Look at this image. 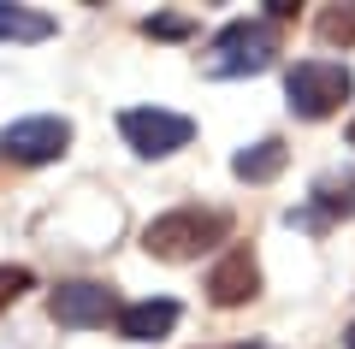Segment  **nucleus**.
Here are the masks:
<instances>
[{
    "mask_svg": "<svg viewBox=\"0 0 355 349\" xmlns=\"http://www.w3.org/2000/svg\"><path fill=\"white\" fill-rule=\"evenodd\" d=\"M148 36H160V42H178V36H190V18H148Z\"/></svg>",
    "mask_w": 355,
    "mask_h": 349,
    "instance_id": "nucleus-14",
    "label": "nucleus"
},
{
    "mask_svg": "<svg viewBox=\"0 0 355 349\" xmlns=\"http://www.w3.org/2000/svg\"><path fill=\"white\" fill-rule=\"evenodd\" d=\"M349 148H355V125H349Z\"/></svg>",
    "mask_w": 355,
    "mask_h": 349,
    "instance_id": "nucleus-16",
    "label": "nucleus"
},
{
    "mask_svg": "<svg viewBox=\"0 0 355 349\" xmlns=\"http://www.w3.org/2000/svg\"><path fill=\"white\" fill-rule=\"evenodd\" d=\"M261 290V266H254V255L243 249H225V261L207 273V296H214V308H243V302Z\"/></svg>",
    "mask_w": 355,
    "mask_h": 349,
    "instance_id": "nucleus-7",
    "label": "nucleus"
},
{
    "mask_svg": "<svg viewBox=\"0 0 355 349\" xmlns=\"http://www.w3.org/2000/svg\"><path fill=\"white\" fill-rule=\"evenodd\" d=\"M30 284H36V273H30V266H0V308H12Z\"/></svg>",
    "mask_w": 355,
    "mask_h": 349,
    "instance_id": "nucleus-13",
    "label": "nucleus"
},
{
    "mask_svg": "<svg viewBox=\"0 0 355 349\" xmlns=\"http://www.w3.org/2000/svg\"><path fill=\"white\" fill-rule=\"evenodd\" d=\"M320 225V219H355V172H326L314 184V201L302 213H291V225Z\"/></svg>",
    "mask_w": 355,
    "mask_h": 349,
    "instance_id": "nucleus-8",
    "label": "nucleus"
},
{
    "mask_svg": "<svg viewBox=\"0 0 355 349\" xmlns=\"http://www.w3.org/2000/svg\"><path fill=\"white\" fill-rule=\"evenodd\" d=\"M65 148H71V119H53V112L18 119V125H6V137H0V154L18 160V166H48V160H60Z\"/></svg>",
    "mask_w": 355,
    "mask_h": 349,
    "instance_id": "nucleus-5",
    "label": "nucleus"
},
{
    "mask_svg": "<svg viewBox=\"0 0 355 349\" xmlns=\"http://www.w3.org/2000/svg\"><path fill=\"white\" fill-rule=\"evenodd\" d=\"M48 36H53V18H48V12L0 6V42H48Z\"/></svg>",
    "mask_w": 355,
    "mask_h": 349,
    "instance_id": "nucleus-11",
    "label": "nucleus"
},
{
    "mask_svg": "<svg viewBox=\"0 0 355 349\" xmlns=\"http://www.w3.org/2000/svg\"><path fill=\"white\" fill-rule=\"evenodd\" d=\"M320 36L326 42H355V6H331V12H320Z\"/></svg>",
    "mask_w": 355,
    "mask_h": 349,
    "instance_id": "nucleus-12",
    "label": "nucleus"
},
{
    "mask_svg": "<svg viewBox=\"0 0 355 349\" xmlns=\"http://www.w3.org/2000/svg\"><path fill=\"white\" fill-rule=\"evenodd\" d=\"M119 137L142 154V160H166V154L190 148L196 137V119L184 112H166V107H125L119 112Z\"/></svg>",
    "mask_w": 355,
    "mask_h": 349,
    "instance_id": "nucleus-4",
    "label": "nucleus"
},
{
    "mask_svg": "<svg viewBox=\"0 0 355 349\" xmlns=\"http://www.w3.org/2000/svg\"><path fill=\"white\" fill-rule=\"evenodd\" d=\"M272 53H279L272 24L237 18V24H225L214 42H207V77H254V71L272 65Z\"/></svg>",
    "mask_w": 355,
    "mask_h": 349,
    "instance_id": "nucleus-3",
    "label": "nucleus"
},
{
    "mask_svg": "<svg viewBox=\"0 0 355 349\" xmlns=\"http://www.w3.org/2000/svg\"><path fill=\"white\" fill-rule=\"evenodd\" d=\"M178 302L166 296H148V302H130V308H119V337H130V343H154V337H166L178 325Z\"/></svg>",
    "mask_w": 355,
    "mask_h": 349,
    "instance_id": "nucleus-9",
    "label": "nucleus"
},
{
    "mask_svg": "<svg viewBox=\"0 0 355 349\" xmlns=\"http://www.w3.org/2000/svg\"><path fill=\"white\" fill-rule=\"evenodd\" d=\"M237 349H249V343H237Z\"/></svg>",
    "mask_w": 355,
    "mask_h": 349,
    "instance_id": "nucleus-17",
    "label": "nucleus"
},
{
    "mask_svg": "<svg viewBox=\"0 0 355 349\" xmlns=\"http://www.w3.org/2000/svg\"><path fill=\"white\" fill-rule=\"evenodd\" d=\"M48 314L60 325H71V332H89V325L119 320V296L107 284H95V278H71V284H60L48 296Z\"/></svg>",
    "mask_w": 355,
    "mask_h": 349,
    "instance_id": "nucleus-6",
    "label": "nucleus"
},
{
    "mask_svg": "<svg viewBox=\"0 0 355 349\" xmlns=\"http://www.w3.org/2000/svg\"><path fill=\"white\" fill-rule=\"evenodd\" d=\"M225 231H231V219L219 207H172L142 231V249L154 261H196L202 249L225 243Z\"/></svg>",
    "mask_w": 355,
    "mask_h": 349,
    "instance_id": "nucleus-1",
    "label": "nucleus"
},
{
    "mask_svg": "<svg viewBox=\"0 0 355 349\" xmlns=\"http://www.w3.org/2000/svg\"><path fill=\"white\" fill-rule=\"evenodd\" d=\"M349 89H355V77L338 60H296L284 71V101H291L296 119H331L349 101Z\"/></svg>",
    "mask_w": 355,
    "mask_h": 349,
    "instance_id": "nucleus-2",
    "label": "nucleus"
},
{
    "mask_svg": "<svg viewBox=\"0 0 355 349\" xmlns=\"http://www.w3.org/2000/svg\"><path fill=\"white\" fill-rule=\"evenodd\" d=\"M284 160H291V154H284V142H279V137H266V142H254V148H243L237 160H231V172L249 178V184H266V178H279V172H284Z\"/></svg>",
    "mask_w": 355,
    "mask_h": 349,
    "instance_id": "nucleus-10",
    "label": "nucleus"
},
{
    "mask_svg": "<svg viewBox=\"0 0 355 349\" xmlns=\"http://www.w3.org/2000/svg\"><path fill=\"white\" fill-rule=\"evenodd\" d=\"M343 349H355V320H349V332H343Z\"/></svg>",
    "mask_w": 355,
    "mask_h": 349,
    "instance_id": "nucleus-15",
    "label": "nucleus"
}]
</instances>
